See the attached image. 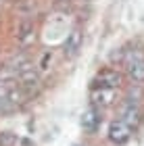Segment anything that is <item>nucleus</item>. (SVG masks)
I'll return each mask as SVG.
<instances>
[{
    "mask_svg": "<svg viewBox=\"0 0 144 146\" xmlns=\"http://www.w3.org/2000/svg\"><path fill=\"white\" fill-rule=\"evenodd\" d=\"M52 61V54H50V52H46V54H44L42 56V63H40V67L42 69H48V63Z\"/></svg>",
    "mask_w": 144,
    "mask_h": 146,
    "instance_id": "obj_14",
    "label": "nucleus"
},
{
    "mask_svg": "<svg viewBox=\"0 0 144 146\" xmlns=\"http://www.w3.org/2000/svg\"><path fill=\"white\" fill-rule=\"evenodd\" d=\"M25 96H27V92H25L21 86H9V94H6V100L11 104H21L25 100Z\"/></svg>",
    "mask_w": 144,
    "mask_h": 146,
    "instance_id": "obj_12",
    "label": "nucleus"
},
{
    "mask_svg": "<svg viewBox=\"0 0 144 146\" xmlns=\"http://www.w3.org/2000/svg\"><path fill=\"white\" fill-rule=\"evenodd\" d=\"M0 144L2 146H15L17 144V136L11 134V131H4V134H0Z\"/></svg>",
    "mask_w": 144,
    "mask_h": 146,
    "instance_id": "obj_13",
    "label": "nucleus"
},
{
    "mask_svg": "<svg viewBox=\"0 0 144 146\" xmlns=\"http://www.w3.org/2000/svg\"><path fill=\"white\" fill-rule=\"evenodd\" d=\"M98 125H100V111L96 109V104H90L82 115V127H84V131L92 134V131L98 129Z\"/></svg>",
    "mask_w": 144,
    "mask_h": 146,
    "instance_id": "obj_6",
    "label": "nucleus"
},
{
    "mask_svg": "<svg viewBox=\"0 0 144 146\" xmlns=\"http://www.w3.org/2000/svg\"><path fill=\"white\" fill-rule=\"evenodd\" d=\"M123 67H125V75L134 84H144V50H123Z\"/></svg>",
    "mask_w": 144,
    "mask_h": 146,
    "instance_id": "obj_1",
    "label": "nucleus"
},
{
    "mask_svg": "<svg viewBox=\"0 0 144 146\" xmlns=\"http://www.w3.org/2000/svg\"><path fill=\"white\" fill-rule=\"evenodd\" d=\"M17 79H19V73L11 63L0 65V82L2 84H13V82H17Z\"/></svg>",
    "mask_w": 144,
    "mask_h": 146,
    "instance_id": "obj_11",
    "label": "nucleus"
},
{
    "mask_svg": "<svg viewBox=\"0 0 144 146\" xmlns=\"http://www.w3.org/2000/svg\"><path fill=\"white\" fill-rule=\"evenodd\" d=\"M40 84H42V77H40V73H38L36 69L19 73V86H21L27 94H31L34 90H38V88H40Z\"/></svg>",
    "mask_w": 144,
    "mask_h": 146,
    "instance_id": "obj_7",
    "label": "nucleus"
},
{
    "mask_svg": "<svg viewBox=\"0 0 144 146\" xmlns=\"http://www.w3.org/2000/svg\"><path fill=\"white\" fill-rule=\"evenodd\" d=\"M121 119H123L127 125H132V127H134V125H138V123H140V107H138V102L125 98L123 109H121Z\"/></svg>",
    "mask_w": 144,
    "mask_h": 146,
    "instance_id": "obj_8",
    "label": "nucleus"
},
{
    "mask_svg": "<svg viewBox=\"0 0 144 146\" xmlns=\"http://www.w3.org/2000/svg\"><path fill=\"white\" fill-rule=\"evenodd\" d=\"M9 63L17 69V73H23V71L34 69V61H31V58H29L27 54H25V52H19V54H15Z\"/></svg>",
    "mask_w": 144,
    "mask_h": 146,
    "instance_id": "obj_10",
    "label": "nucleus"
},
{
    "mask_svg": "<svg viewBox=\"0 0 144 146\" xmlns=\"http://www.w3.org/2000/svg\"><path fill=\"white\" fill-rule=\"evenodd\" d=\"M82 42H84V31L80 27L71 29L69 34L65 36V40H63V52H65V56L77 54V50L82 48Z\"/></svg>",
    "mask_w": 144,
    "mask_h": 146,
    "instance_id": "obj_5",
    "label": "nucleus"
},
{
    "mask_svg": "<svg viewBox=\"0 0 144 146\" xmlns=\"http://www.w3.org/2000/svg\"><path fill=\"white\" fill-rule=\"evenodd\" d=\"M123 82V75L117 69L113 67H102L100 71L96 73L94 82H92V88H111V90H117Z\"/></svg>",
    "mask_w": 144,
    "mask_h": 146,
    "instance_id": "obj_2",
    "label": "nucleus"
},
{
    "mask_svg": "<svg viewBox=\"0 0 144 146\" xmlns=\"http://www.w3.org/2000/svg\"><path fill=\"white\" fill-rule=\"evenodd\" d=\"M115 102V90L111 88H92V104L111 107Z\"/></svg>",
    "mask_w": 144,
    "mask_h": 146,
    "instance_id": "obj_9",
    "label": "nucleus"
},
{
    "mask_svg": "<svg viewBox=\"0 0 144 146\" xmlns=\"http://www.w3.org/2000/svg\"><path fill=\"white\" fill-rule=\"evenodd\" d=\"M15 38H17V42L23 46V48H27V46L36 40V27H34V21L31 19H27V17H23L21 21L17 23V34H15Z\"/></svg>",
    "mask_w": 144,
    "mask_h": 146,
    "instance_id": "obj_4",
    "label": "nucleus"
},
{
    "mask_svg": "<svg viewBox=\"0 0 144 146\" xmlns=\"http://www.w3.org/2000/svg\"><path fill=\"white\" fill-rule=\"evenodd\" d=\"M132 138V125H127L123 119H115L109 125V140L113 144H125Z\"/></svg>",
    "mask_w": 144,
    "mask_h": 146,
    "instance_id": "obj_3",
    "label": "nucleus"
}]
</instances>
